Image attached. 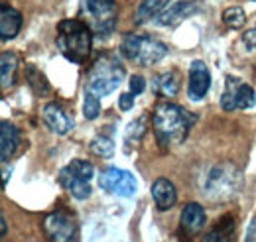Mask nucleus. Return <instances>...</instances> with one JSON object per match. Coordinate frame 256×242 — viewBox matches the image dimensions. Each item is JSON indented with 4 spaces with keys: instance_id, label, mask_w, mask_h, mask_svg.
I'll return each instance as SVG.
<instances>
[{
    "instance_id": "24",
    "label": "nucleus",
    "mask_w": 256,
    "mask_h": 242,
    "mask_svg": "<svg viewBox=\"0 0 256 242\" xmlns=\"http://www.w3.org/2000/svg\"><path fill=\"white\" fill-rule=\"evenodd\" d=\"M83 114L87 120H95L100 114V104H98V98L85 92V102H83Z\"/></svg>"
},
{
    "instance_id": "1",
    "label": "nucleus",
    "mask_w": 256,
    "mask_h": 242,
    "mask_svg": "<svg viewBox=\"0 0 256 242\" xmlns=\"http://www.w3.org/2000/svg\"><path fill=\"white\" fill-rule=\"evenodd\" d=\"M195 120H197L195 114L180 104H174L170 100L158 102L152 114V126L158 144L162 148L182 144L188 138Z\"/></svg>"
},
{
    "instance_id": "6",
    "label": "nucleus",
    "mask_w": 256,
    "mask_h": 242,
    "mask_svg": "<svg viewBox=\"0 0 256 242\" xmlns=\"http://www.w3.org/2000/svg\"><path fill=\"white\" fill-rule=\"evenodd\" d=\"M240 185V174L232 166H215L211 168L207 180H205V191L209 199H224L232 197V193Z\"/></svg>"
},
{
    "instance_id": "9",
    "label": "nucleus",
    "mask_w": 256,
    "mask_h": 242,
    "mask_svg": "<svg viewBox=\"0 0 256 242\" xmlns=\"http://www.w3.org/2000/svg\"><path fill=\"white\" fill-rule=\"evenodd\" d=\"M44 232L50 242H71L77 232V224L65 211H54L44 218Z\"/></svg>"
},
{
    "instance_id": "25",
    "label": "nucleus",
    "mask_w": 256,
    "mask_h": 242,
    "mask_svg": "<svg viewBox=\"0 0 256 242\" xmlns=\"http://www.w3.org/2000/svg\"><path fill=\"white\" fill-rule=\"evenodd\" d=\"M146 132V116H140L138 120H134L126 128V138L130 142H136L142 138V134Z\"/></svg>"
},
{
    "instance_id": "10",
    "label": "nucleus",
    "mask_w": 256,
    "mask_h": 242,
    "mask_svg": "<svg viewBox=\"0 0 256 242\" xmlns=\"http://www.w3.org/2000/svg\"><path fill=\"white\" fill-rule=\"evenodd\" d=\"M209 85H211V73H209L207 65L203 61L195 60L190 65V85H188L190 98L195 102L203 100L207 91H209Z\"/></svg>"
},
{
    "instance_id": "20",
    "label": "nucleus",
    "mask_w": 256,
    "mask_h": 242,
    "mask_svg": "<svg viewBox=\"0 0 256 242\" xmlns=\"http://www.w3.org/2000/svg\"><path fill=\"white\" fill-rule=\"evenodd\" d=\"M16 69H18V58L10 52H4L0 56V79H2V89H8L14 85L16 79Z\"/></svg>"
},
{
    "instance_id": "30",
    "label": "nucleus",
    "mask_w": 256,
    "mask_h": 242,
    "mask_svg": "<svg viewBox=\"0 0 256 242\" xmlns=\"http://www.w3.org/2000/svg\"><path fill=\"white\" fill-rule=\"evenodd\" d=\"M0 224H2V228H0V232H2V236H4V234H6V230H8V228H6V218H4V214L0 216Z\"/></svg>"
},
{
    "instance_id": "29",
    "label": "nucleus",
    "mask_w": 256,
    "mask_h": 242,
    "mask_svg": "<svg viewBox=\"0 0 256 242\" xmlns=\"http://www.w3.org/2000/svg\"><path fill=\"white\" fill-rule=\"evenodd\" d=\"M244 242H256V214H254V218L250 220V224H248V230H246Z\"/></svg>"
},
{
    "instance_id": "19",
    "label": "nucleus",
    "mask_w": 256,
    "mask_h": 242,
    "mask_svg": "<svg viewBox=\"0 0 256 242\" xmlns=\"http://www.w3.org/2000/svg\"><path fill=\"white\" fill-rule=\"evenodd\" d=\"M170 0H142L136 10V24H146L154 18H160L168 10Z\"/></svg>"
},
{
    "instance_id": "11",
    "label": "nucleus",
    "mask_w": 256,
    "mask_h": 242,
    "mask_svg": "<svg viewBox=\"0 0 256 242\" xmlns=\"http://www.w3.org/2000/svg\"><path fill=\"white\" fill-rule=\"evenodd\" d=\"M42 116H44L46 126H48L54 134L65 136V134H69V130L73 128L71 116L65 112L58 102H48V104L44 106V110H42Z\"/></svg>"
},
{
    "instance_id": "18",
    "label": "nucleus",
    "mask_w": 256,
    "mask_h": 242,
    "mask_svg": "<svg viewBox=\"0 0 256 242\" xmlns=\"http://www.w3.org/2000/svg\"><path fill=\"white\" fill-rule=\"evenodd\" d=\"M180 85H182V79H180V73H176V71L156 75L152 81V89L156 91L158 96H164V98L176 96L180 92Z\"/></svg>"
},
{
    "instance_id": "23",
    "label": "nucleus",
    "mask_w": 256,
    "mask_h": 242,
    "mask_svg": "<svg viewBox=\"0 0 256 242\" xmlns=\"http://www.w3.org/2000/svg\"><path fill=\"white\" fill-rule=\"evenodd\" d=\"M223 22L228 26V28L238 30V28L244 26V22H246V14H244V10H242L240 6H230V8H226V10L223 12Z\"/></svg>"
},
{
    "instance_id": "8",
    "label": "nucleus",
    "mask_w": 256,
    "mask_h": 242,
    "mask_svg": "<svg viewBox=\"0 0 256 242\" xmlns=\"http://www.w3.org/2000/svg\"><path fill=\"white\" fill-rule=\"evenodd\" d=\"M98 187L116 197H132L136 193V180L126 170L106 168L98 176Z\"/></svg>"
},
{
    "instance_id": "26",
    "label": "nucleus",
    "mask_w": 256,
    "mask_h": 242,
    "mask_svg": "<svg viewBox=\"0 0 256 242\" xmlns=\"http://www.w3.org/2000/svg\"><path fill=\"white\" fill-rule=\"evenodd\" d=\"M130 92L136 96V94H142L144 89H146V79L142 77V75H132L130 77Z\"/></svg>"
},
{
    "instance_id": "22",
    "label": "nucleus",
    "mask_w": 256,
    "mask_h": 242,
    "mask_svg": "<svg viewBox=\"0 0 256 242\" xmlns=\"http://www.w3.org/2000/svg\"><path fill=\"white\" fill-rule=\"evenodd\" d=\"M91 152L98 156V158H110L114 154V140L110 136L98 134L96 138H93L91 142Z\"/></svg>"
},
{
    "instance_id": "7",
    "label": "nucleus",
    "mask_w": 256,
    "mask_h": 242,
    "mask_svg": "<svg viewBox=\"0 0 256 242\" xmlns=\"http://www.w3.org/2000/svg\"><path fill=\"white\" fill-rule=\"evenodd\" d=\"M256 104V94L254 89L250 85H246L242 79L238 77H226L224 83V91L221 94V106L224 112H230L234 108H252Z\"/></svg>"
},
{
    "instance_id": "27",
    "label": "nucleus",
    "mask_w": 256,
    "mask_h": 242,
    "mask_svg": "<svg viewBox=\"0 0 256 242\" xmlns=\"http://www.w3.org/2000/svg\"><path fill=\"white\" fill-rule=\"evenodd\" d=\"M132 106H134V94H132V92H122L120 98H118V108L126 112Z\"/></svg>"
},
{
    "instance_id": "15",
    "label": "nucleus",
    "mask_w": 256,
    "mask_h": 242,
    "mask_svg": "<svg viewBox=\"0 0 256 242\" xmlns=\"http://www.w3.org/2000/svg\"><path fill=\"white\" fill-rule=\"evenodd\" d=\"M197 4H199L197 0H182V2H178L174 6H168V10L158 18V24H162V26H176V24H180L184 18H190L192 14L197 12V8H199Z\"/></svg>"
},
{
    "instance_id": "4",
    "label": "nucleus",
    "mask_w": 256,
    "mask_h": 242,
    "mask_svg": "<svg viewBox=\"0 0 256 242\" xmlns=\"http://www.w3.org/2000/svg\"><path fill=\"white\" fill-rule=\"evenodd\" d=\"M120 56L132 63L148 67V65H154L168 56V46L152 36L130 34L120 44Z\"/></svg>"
},
{
    "instance_id": "17",
    "label": "nucleus",
    "mask_w": 256,
    "mask_h": 242,
    "mask_svg": "<svg viewBox=\"0 0 256 242\" xmlns=\"http://www.w3.org/2000/svg\"><path fill=\"white\" fill-rule=\"evenodd\" d=\"M20 146V130L8 120L0 122V158L6 164Z\"/></svg>"
},
{
    "instance_id": "28",
    "label": "nucleus",
    "mask_w": 256,
    "mask_h": 242,
    "mask_svg": "<svg viewBox=\"0 0 256 242\" xmlns=\"http://www.w3.org/2000/svg\"><path fill=\"white\" fill-rule=\"evenodd\" d=\"M242 42H244L246 50H252V52H256V28H252V30H246V34L242 36Z\"/></svg>"
},
{
    "instance_id": "2",
    "label": "nucleus",
    "mask_w": 256,
    "mask_h": 242,
    "mask_svg": "<svg viewBox=\"0 0 256 242\" xmlns=\"http://www.w3.org/2000/svg\"><path fill=\"white\" fill-rule=\"evenodd\" d=\"M93 32L91 28L75 18V20H62L58 26V38L56 44L60 48V52L64 54L65 60L73 61V63H83L91 56L93 50Z\"/></svg>"
},
{
    "instance_id": "5",
    "label": "nucleus",
    "mask_w": 256,
    "mask_h": 242,
    "mask_svg": "<svg viewBox=\"0 0 256 242\" xmlns=\"http://www.w3.org/2000/svg\"><path fill=\"white\" fill-rule=\"evenodd\" d=\"M116 4L114 0H81L79 20H83L95 36H108L116 26Z\"/></svg>"
},
{
    "instance_id": "12",
    "label": "nucleus",
    "mask_w": 256,
    "mask_h": 242,
    "mask_svg": "<svg viewBox=\"0 0 256 242\" xmlns=\"http://www.w3.org/2000/svg\"><path fill=\"white\" fill-rule=\"evenodd\" d=\"M60 185L67 193H71V197H75L79 201H83L91 195V182L85 180L83 176H79L77 172H73L69 166H65L60 172Z\"/></svg>"
},
{
    "instance_id": "3",
    "label": "nucleus",
    "mask_w": 256,
    "mask_h": 242,
    "mask_svg": "<svg viewBox=\"0 0 256 242\" xmlns=\"http://www.w3.org/2000/svg\"><path fill=\"white\" fill-rule=\"evenodd\" d=\"M124 75H126V69L120 63V60L112 54H104V56L96 58L93 67L89 69L85 91L96 98L106 96L122 83Z\"/></svg>"
},
{
    "instance_id": "14",
    "label": "nucleus",
    "mask_w": 256,
    "mask_h": 242,
    "mask_svg": "<svg viewBox=\"0 0 256 242\" xmlns=\"http://www.w3.org/2000/svg\"><path fill=\"white\" fill-rule=\"evenodd\" d=\"M20 28H22V14L16 8H12L10 4H2L0 6V38H2V42L16 38Z\"/></svg>"
},
{
    "instance_id": "16",
    "label": "nucleus",
    "mask_w": 256,
    "mask_h": 242,
    "mask_svg": "<svg viewBox=\"0 0 256 242\" xmlns=\"http://www.w3.org/2000/svg\"><path fill=\"white\" fill-rule=\"evenodd\" d=\"M152 197H154V203L160 211H168L176 205L178 201V191H176V185L166 180V178H158L154 185H152Z\"/></svg>"
},
{
    "instance_id": "21",
    "label": "nucleus",
    "mask_w": 256,
    "mask_h": 242,
    "mask_svg": "<svg viewBox=\"0 0 256 242\" xmlns=\"http://www.w3.org/2000/svg\"><path fill=\"white\" fill-rule=\"evenodd\" d=\"M232 230H234V220H232L230 216H224V218H221V222H219L211 232L205 234L203 242H228Z\"/></svg>"
},
{
    "instance_id": "13",
    "label": "nucleus",
    "mask_w": 256,
    "mask_h": 242,
    "mask_svg": "<svg viewBox=\"0 0 256 242\" xmlns=\"http://www.w3.org/2000/svg\"><path fill=\"white\" fill-rule=\"evenodd\" d=\"M205 220H207V214L199 203H188L180 216V224L184 232H188V236L199 234V230L205 226Z\"/></svg>"
}]
</instances>
